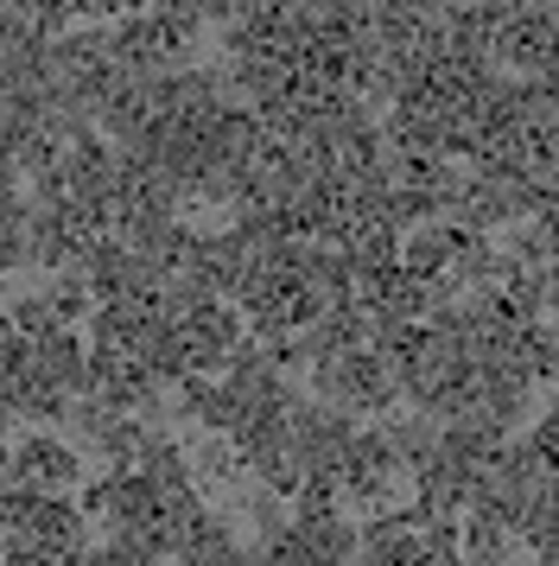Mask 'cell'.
I'll return each instance as SVG.
<instances>
[{
    "label": "cell",
    "mask_w": 559,
    "mask_h": 566,
    "mask_svg": "<svg viewBox=\"0 0 559 566\" xmlns=\"http://www.w3.org/2000/svg\"><path fill=\"white\" fill-rule=\"evenodd\" d=\"M515 528L508 522H496V515H483V510H471V522H464V554L471 560H508L515 554Z\"/></svg>",
    "instance_id": "cell-11"
},
{
    "label": "cell",
    "mask_w": 559,
    "mask_h": 566,
    "mask_svg": "<svg viewBox=\"0 0 559 566\" xmlns=\"http://www.w3.org/2000/svg\"><path fill=\"white\" fill-rule=\"evenodd\" d=\"M305 382H312L318 401L350 408L356 420H388L394 401H401V382H394V369H388V357L376 344L369 350H344V357H312Z\"/></svg>",
    "instance_id": "cell-1"
},
{
    "label": "cell",
    "mask_w": 559,
    "mask_h": 566,
    "mask_svg": "<svg viewBox=\"0 0 559 566\" xmlns=\"http://www.w3.org/2000/svg\"><path fill=\"white\" fill-rule=\"evenodd\" d=\"M534 439H540V452H547V464L559 471V395L547 401V413L534 420Z\"/></svg>",
    "instance_id": "cell-14"
},
{
    "label": "cell",
    "mask_w": 559,
    "mask_h": 566,
    "mask_svg": "<svg viewBox=\"0 0 559 566\" xmlns=\"http://www.w3.org/2000/svg\"><path fill=\"white\" fill-rule=\"evenodd\" d=\"M191 471H198V484H242V478H254L249 459H242V446L229 433L191 439Z\"/></svg>",
    "instance_id": "cell-9"
},
{
    "label": "cell",
    "mask_w": 559,
    "mask_h": 566,
    "mask_svg": "<svg viewBox=\"0 0 559 566\" xmlns=\"http://www.w3.org/2000/svg\"><path fill=\"white\" fill-rule=\"evenodd\" d=\"M553 39H559V13L528 7V13H515V20L496 32V64H503L508 77H540V71H547V52H553Z\"/></svg>",
    "instance_id": "cell-4"
},
{
    "label": "cell",
    "mask_w": 559,
    "mask_h": 566,
    "mask_svg": "<svg viewBox=\"0 0 559 566\" xmlns=\"http://www.w3.org/2000/svg\"><path fill=\"white\" fill-rule=\"evenodd\" d=\"M457 235H464V223H426V230H413L401 242V268H407V274H420V281H432V274H452Z\"/></svg>",
    "instance_id": "cell-7"
},
{
    "label": "cell",
    "mask_w": 559,
    "mask_h": 566,
    "mask_svg": "<svg viewBox=\"0 0 559 566\" xmlns=\"http://www.w3.org/2000/svg\"><path fill=\"white\" fill-rule=\"evenodd\" d=\"M356 433H362V420L350 408H330L318 395L293 401V459L305 471H344V452H350Z\"/></svg>",
    "instance_id": "cell-2"
},
{
    "label": "cell",
    "mask_w": 559,
    "mask_h": 566,
    "mask_svg": "<svg viewBox=\"0 0 559 566\" xmlns=\"http://www.w3.org/2000/svg\"><path fill=\"white\" fill-rule=\"evenodd\" d=\"M420 510H381L369 528H362V566H420L426 560V541H420Z\"/></svg>",
    "instance_id": "cell-5"
},
{
    "label": "cell",
    "mask_w": 559,
    "mask_h": 566,
    "mask_svg": "<svg viewBox=\"0 0 559 566\" xmlns=\"http://www.w3.org/2000/svg\"><path fill=\"white\" fill-rule=\"evenodd\" d=\"M337 503H344V478L337 471H305L299 496H293V515L299 522H318V515H337Z\"/></svg>",
    "instance_id": "cell-13"
},
{
    "label": "cell",
    "mask_w": 559,
    "mask_h": 566,
    "mask_svg": "<svg viewBox=\"0 0 559 566\" xmlns=\"http://www.w3.org/2000/svg\"><path fill=\"white\" fill-rule=\"evenodd\" d=\"M45 300H51V312L64 318V325H83V318H96V286H89V274L83 268H64V274H51V286H45Z\"/></svg>",
    "instance_id": "cell-10"
},
{
    "label": "cell",
    "mask_w": 559,
    "mask_h": 566,
    "mask_svg": "<svg viewBox=\"0 0 559 566\" xmlns=\"http://www.w3.org/2000/svg\"><path fill=\"white\" fill-rule=\"evenodd\" d=\"M401 242L407 235L394 230V223H356L350 242H344V255L356 261L362 281H376V274H388V268H401Z\"/></svg>",
    "instance_id": "cell-8"
},
{
    "label": "cell",
    "mask_w": 559,
    "mask_h": 566,
    "mask_svg": "<svg viewBox=\"0 0 559 566\" xmlns=\"http://www.w3.org/2000/svg\"><path fill=\"white\" fill-rule=\"evenodd\" d=\"M76 478H83V459H76L64 439H51V433H20V427H13L7 484H25V490H45V496H64V490H76Z\"/></svg>",
    "instance_id": "cell-3"
},
{
    "label": "cell",
    "mask_w": 559,
    "mask_h": 566,
    "mask_svg": "<svg viewBox=\"0 0 559 566\" xmlns=\"http://www.w3.org/2000/svg\"><path fill=\"white\" fill-rule=\"evenodd\" d=\"M7 325H13V332H25L32 344H45V337L64 332V318L51 312L45 286H32V293H13V318H7Z\"/></svg>",
    "instance_id": "cell-12"
},
{
    "label": "cell",
    "mask_w": 559,
    "mask_h": 566,
    "mask_svg": "<svg viewBox=\"0 0 559 566\" xmlns=\"http://www.w3.org/2000/svg\"><path fill=\"white\" fill-rule=\"evenodd\" d=\"M32 376L51 388H64V395H83L89 388V350H83V337L64 325L57 337H45L39 344V363H32Z\"/></svg>",
    "instance_id": "cell-6"
}]
</instances>
